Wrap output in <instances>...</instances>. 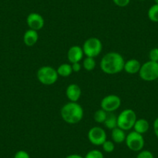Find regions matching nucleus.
<instances>
[{"label":"nucleus","instance_id":"f257e3e1","mask_svg":"<svg viewBox=\"0 0 158 158\" xmlns=\"http://www.w3.org/2000/svg\"><path fill=\"white\" fill-rule=\"evenodd\" d=\"M124 59L120 54L109 52L105 54L100 62L102 71L107 74H115L121 72L124 68Z\"/></svg>","mask_w":158,"mask_h":158},{"label":"nucleus","instance_id":"f03ea898","mask_svg":"<svg viewBox=\"0 0 158 158\" xmlns=\"http://www.w3.org/2000/svg\"><path fill=\"white\" fill-rule=\"evenodd\" d=\"M60 115L67 123L77 124L82 119L84 110L78 103L70 102L61 108Z\"/></svg>","mask_w":158,"mask_h":158},{"label":"nucleus","instance_id":"7ed1b4c3","mask_svg":"<svg viewBox=\"0 0 158 158\" xmlns=\"http://www.w3.org/2000/svg\"><path fill=\"white\" fill-rule=\"evenodd\" d=\"M136 121V112L131 109H125L117 116V127L122 129L124 131L130 130L133 128Z\"/></svg>","mask_w":158,"mask_h":158},{"label":"nucleus","instance_id":"20e7f679","mask_svg":"<svg viewBox=\"0 0 158 158\" xmlns=\"http://www.w3.org/2000/svg\"><path fill=\"white\" fill-rule=\"evenodd\" d=\"M57 70L51 66H43L40 68L36 73L38 81L44 85H54L58 78Z\"/></svg>","mask_w":158,"mask_h":158},{"label":"nucleus","instance_id":"39448f33","mask_svg":"<svg viewBox=\"0 0 158 158\" xmlns=\"http://www.w3.org/2000/svg\"><path fill=\"white\" fill-rule=\"evenodd\" d=\"M139 74L145 81H153L158 79V62L149 60L144 63L141 65Z\"/></svg>","mask_w":158,"mask_h":158},{"label":"nucleus","instance_id":"423d86ee","mask_svg":"<svg viewBox=\"0 0 158 158\" xmlns=\"http://www.w3.org/2000/svg\"><path fill=\"white\" fill-rule=\"evenodd\" d=\"M83 51L86 57H94L99 55L102 50V44L97 37H91L85 40L83 44Z\"/></svg>","mask_w":158,"mask_h":158},{"label":"nucleus","instance_id":"0eeeda50","mask_svg":"<svg viewBox=\"0 0 158 158\" xmlns=\"http://www.w3.org/2000/svg\"><path fill=\"white\" fill-rule=\"evenodd\" d=\"M126 144L133 151H140L144 147V138L142 134L136 132H130L126 137Z\"/></svg>","mask_w":158,"mask_h":158},{"label":"nucleus","instance_id":"6e6552de","mask_svg":"<svg viewBox=\"0 0 158 158\" xmlns=\"http://www.w3.org/2000/svg\"><path fill=\"white\" fill-rule=\"evenodd\" d=\"M88 138L91 143L95 146H101L106 140V133L102 128L94 127L89 130L88 133Z\"/></svg>","mask_w":158,"mask_h":158},{"label":"nucleus","instance_id":"1a4fd4ad","mask_svg":"<svg viewBox=\"0 0 158 158\" xmlns=\"http://www.w3.org/2000/svg\"><path fill=\"white\" fill-rule=\"evenodd\" d=\"M121 106V99L115 95H109L104 97L101 102V109L106 112H113Z\"/></svg>","mask_w":158,"mask_h":158},{"label":"nucleus","instance_id":"9d476101","mask_svg":"<svg viewBox=\"0 0 158 158\" xmlns=\"http://www.w3.org/2000/svg\"><path fill=\"white\" fill-rule=\"evenodd\" d=\"M27 23L29 28L38 31L41 30L44 26V19L43 16L39 13H31L27 16Z\"/></svg>","mask_w":158,"mask_h":158},{"label":"nucleus","instance_id":"9b49d317","mask_svg":"<svg viewBox=\"0 0 158 158\" xmlns=\"http://www.w3.org/2000/svg\"><path fill=\"white\" fill-rule=\"evenodd\" d=\"M68 59L71 64L75 62H80L82 60L84 56V51L82 48L79 46H72L69 48L68 51Z\"/></svg>","mask_w":158,"mask_h":158},{"label":"nucleus","instance_id":"f8f14e48","mask_svg":"<svg viewBox=\"0 0 158 158\" xmlns=\"http://www.w3.org/2000/svg\"><path fill=\"white\" fill-rule=\"evenodd\" d=\"M81 95V88L77 84H71L66 89V95L71 102H77Z\"/></svg>","mask_w":158,"mask_h":158},{"label":"nucleus","instance_id":"ddd939ff","mask_svg":"<svg viewBox=\"0 0 158 158\" xmlns=\"http://www.w3.org/2000/svg\"><path fill=\"white\" fill-rule=\"evenodd\" d=\"M140 68L141 64L139 60H136V59H130V60L125 62L123 70L128 74H134L136 73H139Z\"/></svg>","mask_w":158,"mask_h":158},{"label":"nucleus","instance_id":"4468645a","mask_svg":"<svg viewBox=\"0 0 158 158\" xmlns=\"http://www.w3.org/2000/svg\"><path fill=\"white\" fill-rule=\"evenodd\" d=\"M38 40V33L36 30L30 29L27 30L23 35V42L27 46L32 47L36 44Z\"/></svg>","mask_w":158,"mask_h":158},{"label":"nucleus","instance_id":"2eb2a0df","mask_svg":"<svg viewBox=\"0 0 158 158\" xmlns=\"http://www.w3.org/2000/svg\"><path fill=\"white\" fill-rule=\"evenodd\" d=\"M149 128H150L149 123L145 118L136 119V123H135L134 126H133L134 131L138 133H140V134H143V133H147L148 131Z\"/></svg>","mask_w":158,"mask_h":158},{"label":"nucleus","instance_id":"dca6fc26","mask_svg":"<svg viewBox=\"0 0 158 158\" xmlns=\"http://www.w3.org/2000/svg\"><path fill=\"white\" fill-rule=\"evenodd\" d=\"M126 137H127V135H126L125 131L122 129L115 127V129L112 130V139L114 143H122L126 140Z\"/></svg>","mask_w":158,"mask_h":158},{"label":"nucleus","instance_id":"f3484780","mask_svg":"<svg viewBox=\"0 0 158 158\" xmlns=\"http://www.w3.org/2000/svg\"><path fill=\"white\" fill-rule=\"evenodd\" d=\"M104 124L106 128L109 129V130H113L115 127H117V117L115 116V114H113L112 112H108Z\"/></svg>","mask_w":158,"mask_h":158},{"label":"nucleus","instance_id":"a211bd4d","mask_svg":"<svg viewBox=\"0 0 158 158\" xmlns=\"http://www.w3.org/2000/svg\"><path fill=\"white\" fill-rule=\"evenodd\" d=\"M57 71L58 75L61 76V77H68L73 72L71 65L68 64H60L57 69Z\"/></svg>","mask_w":158,"mask_h":158},{"label":"nucleus","instance_id":"6ab92c4d","mask_svg":"<svg viewBox=\"0 0 158 158\" xmlns=\"http://www.w3.org/2000/svg\"><path fill=\"white\" fill-rule=\"evenodd\" d=\"M147 16L150 20L152 22L158 23V5L154 4L149 9L147 12Z\"/></svg>","mask_w":158,"mask_h":158},{"label":"nucleus","instance_id":"aec40b11","mask_svg":"<svg viewBox=\"0 0 158 158\" xmlns=\"http://www.w3.org/2000/svg\"><path fill=\"white\" fill-rule=\"evenodd\" d=\"M108 112H106V111L103 110L102 109H98L94 114V119L96 123H104L105 120L106 119V117H107Z\"/></svg>","mask_w":158,"mask_h":158},{"label":"nucleus","instance_id":"412c9836","mask_svg":"<svg viewBox=\"0 0 158 158\" xmlns=\"http://www.w3.org/2000/svg\"><path fill=\"white\" fill-rule=\"evenodd\" d=\"M95 66H96V62H95L94 57H86V58H85L83 60V67L86 71H92L95 69Z\"/></svg>","mask_w":158,"mask_h":158},{"label":"nucleus","instance_id":"4be33fe9","mask_svg":"<svg viewBox=\"0 0 158 158\" xmlns=\"http://www.w3.org/2000/svg\"><path fill=\"white\" fill-rule=\"evenodd\" d=\"M102 146L103 150L105 152H106V153H112L115 150V144H114V143L112 141L107 140L106 139L104 142V143Z\"/></svg>","mask_w":158,"mask_h":158},{"label":"nucleus","instance_id":"5701e85b","mask_svg":"<svg viewBox=\"0 0 158 158\" xmlns=\"http://www.w3.org/2000/svg\"><path fill=\"white\" fill-rule=\"evenodd\" d=\"M84 158H104V155L100 150H92L88 152Z\"/></svg>","mask_w":158,"mask_h":158},{"label":"nucleus","instance_id":"b1692460","mask_svg":"<svg viewBox=\"0 0 158 158\" xmlns=\"http://www.w3.org/2000/svg\"><path fill=\"white\" fill-rule=\"evenodd\" d=\"M149 58L151 61L158 62V48H155L150 50L149 53Z\"/></svg>","mask_w":158,"mask_h":158},{"label":"nucleus","instance_id":"393cba45","mask_svg":"<svg viewBox=\"0 0 158 158\" xmlns=\"http://www.w3.org/2000/svg\"><path fill=\"white\" fill-rule=\"evenodd\" d=\"M136 158H153V155L149 150H143L139 152Z\"/></svg>","mask_w":158,"mask_h":158},{"label":"nucleus","instance_id":"a878e982","mask_svg":"<svg viewBox=\"0 0 158 158\" xmlns=\"http://www.w3.org/2000/svg\"><path fill=\"white\" fill-rule=\"evenodd\" d=\"M112 2L118 7H126L130 4V0H112Z\"/></svg>","mask_w":158,"mask_h":158},{"label":"nucleus","instance_id":"bb28decb","mask_svg":"<svg viewBox=\"0 0 158 158\" xmlns=\"http://www.w3.org/2000/svg\"><path fill=\"white\" fill-rule=\"evenodd\" d=\"M14 158H30V156L25 150H19L15 153Z\"/></svg>","mask_w":158,"mask_h":158},{"label":"nucleus","instance_id":"cd10ccee","mask_svg":"<svg viewBox=\"0 0 158 158\" xmlns=\"http://www.w3.org/2000/svg\"><path fill=\"white\" fill-rule=\"evenodd\" d=\"M71 68H72V71L74 72H78V71H81V65L80 62H75V63H73L71 64Z\"/></svg>","mask_w":158,"mask_h":158},{"label":"nucleus","instance_id":"c85d7f7f","mask_svg":"<svg viewBox=\"0 0 158 158\" xmlns=\"http://www.w3.org/2000/svg\"><path fill=\"white\" fill-rule=\"evenodd\" d=\"M153 130H154L155 135L158 139V117L155 119L154 123H153Z\"/></svg>","mask_w":158,"mask_h":158},{"label":"nucleus","instance_id":"c756f323","mask_svg":"<svg viewBox=\"0 0 158 158\" xmlns=\"http://www.w3.org/2000/svg\"><path fill=\"white\" fill-rule=\"evenodd\" d=\"M65 158H84V157L81 156V155H78V154H71L67 156Z\"/></svg>","mask_w":158,"mask_h":158},{"label":"nucleus","instance_id":"7c9ffc66","mask_svg":"<svg viewBox=\"0 0 158 158\" xmlns=\"http://www.w3.org/2000/svg\"><path fill=\"white\" fill-rule=\"evenodd\" d=\"M154 2H155V4H157L158 5V0H154Z\"/></svg>","mask_w":158,"mask_h":158},{"label":"nucleus","instance_id":"2f4dec72","mask_svg":"<svg viewBox=\"0 0 158 158\" xmlns=\"http://www.w3.org/2000/svg\"><path fill=\"white\" fill-rule=\"evenodd\" d=\"M139 1H145V0H139Z\"/></svg>","mask_w":158,"mask_h":158}]
</instances>
